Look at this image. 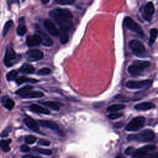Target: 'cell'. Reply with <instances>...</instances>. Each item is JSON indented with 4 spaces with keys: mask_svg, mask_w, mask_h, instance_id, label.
Segmentation results:
<instances>
[{
    "mask_svg": "<svg viewBox=\"0 0 158 158\" xmlns=\"http://www.w3.org/2000/svg\"><path fill=\"white\" fill-rule=\"evenodd\" d=\"M11 26H13V21H8L6 24H5L4 30H3V36H6V33L9 32V30H10Z\"/></svg>",
    "mask_w": 158,
    "mask_h": 158,
    "instance_id": "32",
    "label": "cell"
},
{
    "mask_svg": "<svg viewBox=\"0 0 158 158\" xmlns=\"http://www.w3.org/2000/svg\"><path fill=\"white\" fill-rule=\"evenodd\" d=\"M15 61H16V55H15V52H14V50L11 48V47H9L8 50H6V53H5V57H4V64L6 67H11L13 64L15 63Z\"/></svg>",
    "mask_w": 158,
    "mask_h": 158,
    "instance_id": "7",
    "label": "cell"
},
{
    "mask_svg": "<svg viewBox=\"0 0 158 158\" xmlns=\"http://www.w3.org/2000/svg\"><path fill=\"white\" fill-rule=\"evenodd\" d=\"M43 105L47 108H51L53 110H60L63 105L61 103H57V101H43Z\"/></svg>",
    "mask_w": 158,
    "mask_h": 158,
    "instance_id": "20",
    "label": "cell"
},
{
    "mask_svg": "<svg viewBox=\"0 0 158 158\" xmlns=\"http://www.w3.org/2000/svg\"><path fill=\"white\" fill-rule=\"evenodd\" d=\"M30 110L33 111V113H36V114L50 115V110L46 109V108H43L42 105H40V104H31V105H30Z\"/></svg>",
    "mask_w": 158,
    "mask_h": 158,
    "instance_id": "14",
    "label": "cell"
},
{
    "mask_svg": "<svg viewBox=\"0 0 158 158\" xmlns=\"http://www.w3.org/2000/svg\"><path fill=\"white\" fill-rule=\"evenodd\" d=\"M25 33H26V26L24 25V19H21V25H19V27H17V35L24 36Z\"/></svg>",
    "mask_w": 158,
    "mask_h": 158,
    "instance_id": "26",
    "label": "cell"
},
{
    "mask_svg": "<svg viewBox=\"0 0 158 158\" xmlns=\"http://www.w3.org/2000/svg\"><path fill=\"white\" fill-rule=\"evenodd\" d=\"M154 108V104L153 103H148V101H145V103H138L135 109L136 110H141V111H145V110H151Z\"/></svg>",
    "mask_w": 158,
    "mask_h": 158,
    "instance_id": "17",
    "label": "cell"
},
{
    "mask_svg": "<svg viewBox=\"0 0 158 158\" xmlns=\"http://www.w3.org/2000/svg\"><path fill=\"white\" fill-rule=\"evenodd\" d=\"M56 3L60 5H72L74 4V0H56Z\"/></svg>",
    "mask_w": 158,
    "mask_h": 158,
    "instance_id": "35",
    "label": "cell"
},
{
    "mask_svg": "<svg viewBox=\"0 0 158 158\" xmlns=\"http://www.w3.org/2000/svg\"><path fill=\"white\" fill-rule=\"evenodd\" d=\"M56 22L58 24V26H60L61 31H63V32H68L72 27L71 19H57Z\"/></svg>",
    "mask_w": 158,
    "mask_h": 158,
    "instance_id": "11",
    "label": "cell"
},
{
    "mask_svg": "<svg viewBox=\"0 0 158 158\" xmlns=\"http://www.w3.org/2000/svg\"><path fill=\"white\" fill-rule=\"evenodd\" d=\"M145 118H142V116H137V118H133L130 122L127 124L126 126V130L127 131H137L138 128H141L143 125H145Z\"/></svg>",
    "mask_w": 158,
    "mask_h": 158,
    "instance_id": "6",
    "label": "cell"
},
{
    "mask_svg": "<svg viewBox=\"0 0 158 158\" xmlns=\"http://www.w3.org/2000/svg\"><path fill=\"white\" fill-rule=\"evenodd\" d=\"M40 145H43V146H48L50 142L48 141H45V140H40Z\"/></svg>",
    "mask_w": 158,
    "mask_h": 158,
    "instance_id": "38",
    "label": "cell"
},
{
    "mask_svg": "<svg viewBox=\"0 0 158 158\" xmlns=\"http://www.w3.org/2000/svg\"><path fill=\"white\" fill-rule=\"evenodd\" d=\"M154 148H156V147H154L153 145L145 146V147L138 148V149H136L135 152H132V154H131V156H133V157H145V156H148V154H149V152L154 151Z\"/></svg>",
    "mask_w": 158,
    "mask_h": 158,
    "instance_id": "8",
    "label": "cell"
},
{
    "mask_svg": "<svg viewBox=\"0 0 158 158\" xmlns=\"http://www.w3.org/2000/svg\"><path fill=\"white\" fill-rule=\"evenodd\" d=\"M50 0H41V3H43V4H46V3H48Z\"/></svg>",
    "mask_w": 158,
    "mask_h": 158,
    "instance_id": "40",
    "label": "cell"
},
{
    "mask_svg": "<svg viewBox=\"0 0 158 158\" xmlns=\"http://www.w3.org/2000/svg\"><path fill=\"white\" fill-rule=\"evenodd\" d=\"M127 72L130 73L131 75H137V74H141V73L143 72V69H141L140 67H137L136 64H131V66H128Z\"/></svg>",
    "mask_w": 158,
    "mask_h": 158,
    "instance_id": "18",
    "label": "cell"
},
{
    "mask_svg": "<svg viewBox=\"0 0 158 158\" xmlns=\"http://www.w3.org/2000/svg\"><path fill=\"white\" fill-rule=\"evenodd\" d=\"M35 151L38 152V153H43V154H47V156H51L52 154V151L50 149H42V148H35Z\"/></svg>",
    "mask_w": 158,
    "mask_h": 158,
    "instance_id": "36",
    "label": "cell"
},
{
    "mask_svg": "<svg viewBox=\"0 0 158 158\" xmlns=\"http://www.w3.org/2000/svg\"><path fill=\"white\" fill-rule=\"evenodd\" d=\"M37 73H38V75H47V74H50V73H51V68L45 67V68H42V69H40V71H38Z\"/></svg>",
    "mask_w": 158,
    "mask_h": 158,
    "instance_id": "34",
    "label": "cell"
},
{
    "mask_svg": "<svg viewBox=\"0 0 158 158\" xmlns=\"http://www.w3.org/2000/svg\"><path fill=\"white\" fill-rule=\"evenodd\" d=\"M25 124H26V126H27L28 128H31V130L36 131V132L40 131V130H38V124H37V122L35 121L33 119L28 118V116H26V118H25Z\"/></svg>",
    "mask_w": 158,
    "mask_h": 158,
    "instance_id": "16",
    "label": "cell"
},
{
    "mask_svg": "<svg viewBox=\"0 0 158 158\" xmlns=\"http://www.w3.org/2000/svg\"><path fill=\"white\" fill-rule=\"evenodd\" d=\"M32 90H33V88L30 86V85H27V86L21 88V89H19V90H16V95H20V96H24L25 98L28 93L32 91Z\"/></svg>",
    "mask_w": 158,
    "mask_h": 158,
    "instance_id": "19",
    "label": "cell"
},
{
    "mask_svg": "<svg viewBox=\"0 0 158 158\" xmlns=\"http://www.w3.org/2000/svg\"><path fill=\"white\" fill-rule=\"evenodd\" d=\"M151 81L149 80H128L125 83V86L128 89H133V90H141V89H146L147 86H149Z\"/></svg>",
    "mask_w": 158,
    "mask_h": 158,
    "instance_id": "1",
    "label": "cell"
},
{
    "mask_svg": "<svg viewBox=\"0 0 158 158\" xmlns=\"http://www.w3.org/2000/svg\"><path fill=\"white\" fill-rule=\"evenodd\" d=\"M124 25L126 26V28H128L130 31H132L133 33H137L140 36H143V32H142V28L135 20H132L131 17H125L124 20Z\"/></svg>",
    "mask_w": 158,
    "mask_h": 158,
    "instance_id": "3",
    "label": "cell"
},
{
    "mask_svg": "<svg viewBox=\"0 0 158 158\" xmlns=\"http://www.w3.org/2000/svg\"><path fill=\"white\" fill-rule=\"evenodd\" d=\"M26 56H27V58L30 61H40V60H42L43 53L40 50H31V51L27 52Z\"/></svg>",
    "mask_w": 158,
    "mask_h": 158,
    "instance_id": "13",
    "label": "cell"
},
{
    "mask_svg": "<svg viewBox=\"0 0 158 158\" xmlns=\"http://www.w3.org/2000/svg\"><path fill=\"white\" fill-rule=\"evenodd\" d=\"M20 72L25 73V74H32L35 72V68L31 66V64L25 63V64H22V67L20 68Z\"/></svg>",
    "mask_w": 158,
    "mask_h": 158,
    "instance_id": "21",
    "label": "cell"
},
{
    "mask_svg": "<svg viewBox=\"0 0 158 158\" xmlns=\"http://www.w3.org/2000/svg\"><path fill=\"white\" fill-rule=\"evenodd\" d=\"M43 96V93L42 91H36V90H32L30 91L25 98H42Z\"/></svg>",
    "mask_w": 158,
    "mask_h": 158,
    "instance_id": "28",
    "label": "cell"
},
{
    "mask_svg": "<svg viewBox=\"0 0 158 158\" xmlns=\"http://www.w3.org/2000/svg\"><path fill=\"white\" fill-rule=\"evenodd\" d=\"M125 106L122 104H114V105H110L108 108V111L109 113H115V111H121Z\"/></svg>",
    "mask_w": 158,
    "mask_h": 158,
    "instance_id": "23",
    "label": "cell"
},
{
    "mask_svg": "<svg viewBox=\"0 0 158 158\" xmlns=\"http://www.w3.org/2000/svg\"><path fill=\"white\" fill-rule=\"evenodd\" d=\"M130 141H133V140H137V141H141V142H148V141H153L154 140V133L152 131H145L140 135H132V136H128L127 137Z\"/></svg>",
    "mask_w": 158,
    "mask_h": 158,
    "instance_id": "4",
    "label": "cell"
},
{
    "mask_svg": "<svg viewBox=\"0 0 158 158\" xmlns=\"http://www.w3.org/2000/svg\"><path fill=\"white\" fill-rule=\"evenodd\" d=\"M153 14H154V6H153V4L152 3H147L143 6V9H142V16L145 17L146 20H151L152 19V16H153Z\"/></svg>",
    "mask_w": 158,
    "mask_h": 158,
    "instance_id": "9",
    "label": "cell"
},
{
    "mask_svg": "<svg viewBox=\"0 0 158 158\" xmlns=\"http://www.w3.org/2000/svg\"><path fill=\"white\" fill-rule=\"evenodd\" d=\"M17 75H19V73H17V71H11L10 73H8L6 74V78H8V80L10 81V80H16L17 78Z\"/></svg>",
    "mask_w": 158,
    "mask_h": 158,
    "instance_id": "30",
    "label": "cell"
},
{
    "mask_svg": "<svg viewBox=\"0 0 158 158\" xmlns=\"http://www.w3.org/2000/svg\"><path fill=\"white\" fill-rule=\"evenodd\" d=\"M21 151H22V152H27V151H30V148H28L27 146H22V147H21Z\"/></svg>",
    "mask_w": 158,
    "mask_h": 158,
    "instance_id": "39",
    "label": "cell"
},
{
    "mask_svg": "<svg viewBox=\"0 0 158 158\" xmlns=\"http://www.w3.org/2000/svg\"><path fill=\"white\" fill-rule=\"evenodd\" d=\"M122 116V114L120 113V111H115V113H110L109 114V118L108 119H110V120H116V119H120Z\"/></svg>",
    "mask_w": 158,
    "mask_h": 158,
    "instance_id": "31",
    "label": "cell"
},
{
    "mask_svg": "<svg viewBox=\"0 0 158 158\" xmlns=\"http://www.w3.org/2000/svg\"><path fill=\"white\" fill-rule=\"evenodd\" d=\"M43 26L46 28V31H47L48 33H51V35H53V36H58V35H60L57 26L51 20H45L43 21Z\"/></svg>",
    "mask_w": 158,
    "mask_h": 158,
    "instance_id": "10",
    "label": "cell"
},
{
    "mask_svg": "<svg viewBox=\"0 0 158 158\" xmlns=\"http://www.w3.org/2000/svg\"><path fill=\"white\" fill-rule=\"evenodd\" d=\"M60 36H61V40H62V43H66L67 41H68V32H63V31H61Z\"/></svg>",
    "mask_w": 158,
    "mask_h": 158,
    "instance_id": "37",
    "label": "cell"
},
{
    "mask_svg": "<svg viewBox=\"0 0 158 158\" xmlns=\"http://www.w3.org/2000/svg\"><path fill=\"white\" fill-rule=\"evenodd\" d=\"M10 140H1V148L4 152H8L10 149Z\"/></svg>",
    "mask_w": 158,
    "mask_h": 158,
    "instance_id": "29",
    "label": "cell"
},
{
    "mask_svg": "<svg viewBox=\"0 0 158 158\" xmlns=\"http://www.w3.org/2000/svg\"><path fill=\"white\" fill-rule=\"evenodd\" d=\"M25 142H26L27 145H32V143L36 142V137L32 136V135H31V136L28 135V136H26V137H25Z\"/></svg>",
    "mask_w": 158,
    "mask_h": 158,
    "instance_id": "33",
    "label": "cell"
},
{
    "mask_svg": "<svg viewBox=\"0 0 158 158\" xmlns=\"http://www.w3.org/2000/svg\"><path fill=\"white\" fill-rule=\"evenodd\" d=\"M133 64H136L137 67H140L141 69H143V71H145L146 68L149 67V62H148V61H136Z\"/></svg>",
    "mask_w": 158,
    "mask_h": 158,
    "instance_id": "25",
    "label": "cell"
},
{
    "mask_svg": "<svg viewBox=\"0 0 158 158\" xmlns=\"http://www.w3.org/2000/svg\"><path fill=\"white\" fill-rule=\"evenodd\" d=\"M130 47H131L132 53L135 56H137V57H142L146 53V48H145L143 43L141 42V41H138V40H132L130 42Z\"/></svg>",
    "mask_w": 158,
    "mask_h": 158,
    "instance_id": "2",
    "label": "cell"
},
{
    "mask_svg": "<svg viewBox=\"0 0 158 158\" xmlns=\"http://www.w3.org/2000/svg\"><path fill=\"white\" fill-rule=\"evenodd\" d=\"M1 101H3V105H4V106L6 108V109H9V110L14 109V106H15V103L11 100L10 98H8V96H4Z\"/></svg>",
    "mask_w": 158,
    "mask_h": 158,
    "instance_id": "22",
    "label": "cell"
},
{
    "mask_svg": "<svg viewBox=\"0 0 158 158\" xmlns=\"http://www.w3.org/2000/svg\"><path fill=\"white\" fill-rule=\"evenodd\" d=\"M50 16L53 17L55 20L57 19H72V13L67 9H53L50 11Z\"/></svg>",
    "mask_w": 158,
    "mask_h": 158,
    "instance_id": "5",
    "label": "cell"
},
{
    "mask_svg": "<svg viewBox=\"0 0 158 158\" xmlns=\"http://www.w3.org/2000/svg\"><path fill=\"white\" fill-rule=\"evenodd\" d=\"M16 83L17 84H24V83H36V79H28L25 77H20L16 79Z\"/></svg>",
    "mask_w": 158,
    "mask_h": 158,
    "instance_id": "27",
    "label": "cell"
},
{
    "mask_svg": "<svg viewBox=\"0 0 158 158\" xmlns=\"http://www.w3.org/2000/svg\"><path fill=\"white\" fill-rule=\"evenodd\" d=\"M38 125L42 126V127H46V128H51V130H53V131H61V127L58 126L56 122H52V121L41 120V121L38 122Z\"/></svg>",
    "mask_w": 158,
    "mask_h": 158,
    "instance_id": "15",
    "label": "cell"
},
{
    "mask_svg": "<svg viewBox=\"0 0 158 158\" xmlns=\"http://www.w3.org/2000/svg\"><path fill=\"white\" fill-rule=\"evenodd\" d=\"M157 35H158V31L156 30V28H152V30L149 31V45L154 43V41L157 38Z\"/></svg>",
    "mask_w": 158,
    "mask_h": 158,
    "instance_id": "24",
    "label": "cell"
},
{
    "mask_svg": "<svg viewBox=\"0 0 158 158\" xmlns=\"http://www.w3.org/2000/svg\"><path fill=\"white\" fill-rule=\"evenodd\" d=\"M43 41H42V37H41V35H32V36H30L27 38L26 41V45L28 46V47H36V46L41 45Z\"/></svg>",
    "mask_w": 158,
    "mask_h": 158,
    "instance_id": "12",
    "label": "cell"
}]
</instances>
